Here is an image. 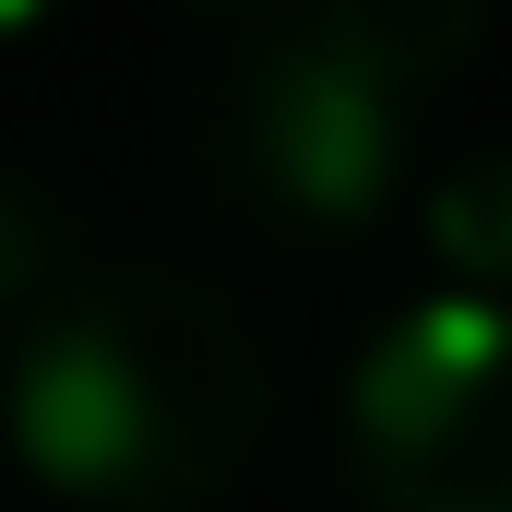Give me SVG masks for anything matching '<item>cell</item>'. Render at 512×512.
Segmentation results:
<instances>
[{"label": "cell", "instance_id": "cell-5", "mask_svg": "<svg viewBox=\"0 0 512 512\" xmlns=\"http://www.w3.org/2000/svg\"><path fill=\"white\" fill-rule=\"evenodd\" d=\"M72 274H84V251H72L60 191H36L24 167H0V334H24Z\"/></svg>", "mask_w": 512, "mask_h": 512}, {"label": "cell", "instance_id": "cell-7", "mask_svg": "<svg viewBox=\"0 0 512 512\" xmlns=\"http://www.w3.org/2000/svg\"><path fill=\"white\" fill-rule=\"evenodd\" d=\"M203 12H227V0H203Z\"/></svg>", "mask_w": 512, "mask_h": 512}, {"label": "cell", "instance_id": "cell-1", "mask_svg": "<svg viewBox=\"0 0 512 512\" xmlns=\"http://www.w3.org/2000/svg\"><path fill=\"white\" fill-rule=\"evenodd\" d=\"M274 370L262 334L191 274H72L0 370L24 477L72 512H203L239 489Z\"/></svg>", "mask_w": 512, "mask_h": 512}, {"label": "cell", "instance_id": "cell-4", "mask_svg": "<svg viewBox=\"0 0 512 512\" xmlns=\"http://www.w3.org/2000/svg\"><path fill=\"white\" fill-rule=\"evenodd\" d=\"M429 251H441V274L453 286H489V298H512V155H477V167H453L441 191H429Z\"/></svg>", "mask_w": 512, "mask_h": 512}, {"label": "cell", "instance_id": "cell-3", "mask_svg": "<svg viewBox=\"0 0 512 512\" xmlns=\"http://www.w3.org/2000/svg\"><path fill=\"white\" fill-rule=\"evenodd\" d=\"M346 465L370 512H512V298L393 310L346 382Z\"/></svg>", "mask_w": 512, "mask_h": 512}, {"label": "cell", "instance_id": "cell-6", "mask_svg": "<svg viewBox=\"0 0 512 512\" xmlns=\"http://www.w3.org/2000/svg\"><path fill=\"white\" fill-rule=\"evenodd\" d=\"M60 24V0H0V48H24V36H48Z\"/></svg>", "mask_w": 512, "mask_h": 512}, {"label": "cell", "instance_id": "cell-2", "mask_svg": "<svg viewBox=\"0 0 512 512\" xmlns=\"http://www.w3.org/2000/svg\"><path fill=\"white\" fill-rule=\"evenodd\" d=\"M477 36L489 0H298L286 24H262L215 108L239 203L298 239H358L393 215L417 108L477 60Z\"/></svg>", "mask_w": 512, "mask_h": 512}]
</instances>
